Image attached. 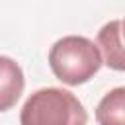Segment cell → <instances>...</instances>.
I'll use <instances>...</instances> for the list:
<instances>
[{"instance_id": "277c9868", "label": "cell", "mask_w": 125, "mask_h": 125, "mask_svg": "<svg viewBox=\"0 0 125 125\" xmlns=\"http://www.w3.org/2000/svg\"><path fill=\"white\" fill-rule=\"evenodd\" d=\"M23 86L25 78L21 66L14 59L0 55V111H8L18 104Z\"/></svg>"}, {"instance_id": "5b68a950", "label": "cell", "mask_w": 125, "mask_h": 125, "mask_svg": "<svg viewBox=\"0 0 125 125\" xmlns=\"http://www.w3.org/2000/svg\"><path fill=\"white\" fill-rule=\"evenodd\" d=\"M98 125H125V88L109 90L96 107Z\"/></svg>"}, {"instance_id": "3957f363", "label": "cell", "mask_w": 125, "mask_h": 125, "mask_svg": "<svg viewBox=\"0 0 125 125\" xmlns=\"http://www.w3.org/2000/svg\"><path fill=\"white\" fill-rule=\"evenodd\" d=\"M123 21L111 20L98 31V51L102 55V62L109 68L121 72L125 70V55H123Z\"/></svg>"}, {"instance_id": "6da1fadb", "label": "cell", "mask_w": 125, "mask_h": 125, "mask_svg": "<svg viewBox=\"0 0 125 125\" xmlns=\"http://www.w3.org/2000/svg\"><path fill=\"white\" fill-rule=\"evenodd\" d=\"M102 55L94 41L82 35H66L49 49V66L57 80L68 86H80L94 78L102 68Z\"/></svg>"}, {"instance_id": "7a4b0ae2", "label": "cell", "mask_w": 125, "mask_h": 125, "mask_svg": "<svg viewBox=\"0 0 125 125\" xmlns=\"http://www.w3.org/2000/svg\"><path fill=\"white\" fill-rule=\"evenodd\" d=\"M88 113L82 102L64 88H41L33 92L20 111V125H86Z\"/></svg>"}]
</instances>
